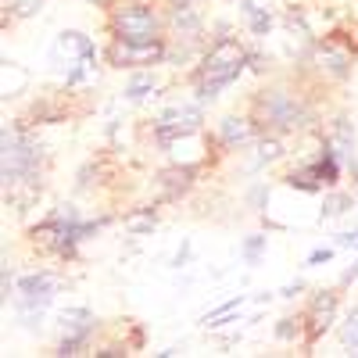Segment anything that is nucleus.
<instances>
[{"label":"nucleus","mask_w":358,"mask_h":358,"mask_svg":"<svg viewBox=\"0 0 358 358\" xmlns=\"http://www.w3.org/2000/svg\"><path fill=\"white\" fill-rule=\"evenodd\" d=\"M0 176H4V201L15 212H25L40 197L43 147L22 122H8L0 133Z\"/></svg>","instance_id":"nucleus-1"},{"label":"nucleus","mask_w":358,"mask_h":358,"mask_svg":"<svg viewBox=\"0 0 358 358\" xmlns=\"http://www.w3.org/2000/svg\"><path fill=\"white\" fill-rule=\"evenodd\" d=\"M251 65V54L244 50V43L236 36H219L212 40V47H204V54L197 57V72H194V94L197 101H215L226 86H233L244 76V69Z\"/></svg>","instance_id":"nucleus-2"},{"label":"nucleus","mask_w":358,"mask_h":358,"mask_svg":"<svg viewBox=\"0 0 358 358\" xmlns=\"http://www.w3.org/2000/svg\"><path fill=\"white\" fill-rule=\"evenodd\" d=\"M251 118L258 122L262 133H301L312 126V104L294 94L287 86H268V90H258L255 101H251Z\"/></svg>","instance_id":"nucleus-3"},{"label":"nucleus","mask_w":358,"mask_h":358,"mask_svg":"<svg viewBox=\"0 0 358 358\" xmlns=\"http://www.w3.org/2000/svg\"><path fill=\"white\" fill-rule=\"evenodd\" d=\"M165 18L143 0H115L108 8V29L115 40H165Z\"/></svg>","instance_id":"nucleus-4"},{"label":"nucleus","mask_w":358,"mask_h":358,"mask_svg":"<svg viewBox=\"0 0 358 358\" xmlns=\"http://www.w3.org/2000/svg\"><path fill=\"white\" fill-rule=\"evenodd\" d=\"M201 122H204L201 101L197 104H172L155 118V140H158V147H176L179 140L197 136Z\"/></svg>","instance_id":"nucleus-5"},{"label":"nucleus","mask_w":358,"mask_h":358,"mask_svg":"<svg viewBox=\"0 0 358 358\" xmlns=\"http://www.w3.org/2000/svg\"><path fill=\"white\" fill-rule=\"evenodd\" d=\"M169 57V43L165 40H115L108 43V65L115 69H155L165 65Z\"/></svg>","instance_id":"nucleus-6"},{"label":"nucleus","mask_w":358,"mask_h":358,"mask_svg":"<svg viewBox=\"0 0 358 358\" xmlns=\"http://www.w3.org/2000/svg\"><path fill=\"white\" fill-rule=\"evenodd\" d=\"M337 290H312V297H308V308H305V344L312 348L330 326L337 322Z\"/></svg>","instance_id":"nucleus-7"},{"label":"nucleus","mask_w":358,"mask_h":358,"mask_svg":"<svg viewBox=\"0 0 358 358\" xmlns=\"http://www.w3.org/2000/svg\"><path fill=\"white\" fill-rule=\"evenodd\" d=\"M57 294V276L40 268V273H25L15 283V308H47Z\"/></svg>","instance_id":"nucleus-8"},{"label":"nucleus","mask_w":358,"mask_h":358,"mask_svg":"<svg viewBox=\"0 0 358 358\" xmlns=\"http://www.w3.org/2000/svg\"><path fill=\"white\" fill-rule=\"evenodd\" d=\"M90 54H97V43L86 33H79V29H65V33H57V40L50 43V62H54L57 72H65L69 65L83 62Z\"/></svg>","instance_id":"nucleus-9"},{"label":"nucleus","mask_w":358,"mask_h":358,"mask_svg":"<svg viewBox=\"0 0 358 358\" xmlns=\"http://www.w3.org/2000/svg\"><path fill=\"white\" fill-rule=\"evenodd\" d=\"M258 136H262V129L251 115H226L219 122V143L229 147V151H241L248 143H258Z\"/></svg>","instance_id":"nucleus-10"},{"label":"nucleus","mask_w":358,"mask_h":358,"mask_svg":"<svg viewBox=\"0 0 358 358\" xmlns=\"http://www.w3.org/2000/svg\"><path fill=\"white\" fill-rule=\"evenodd\" d=\"M169 29H172V40L176 43H190V47H197L201 36H204V22L194 11V4H172Z\"/></svg>","instance_id":"nucleus-11"},{"label":"nucleus","mask_w":358,"mask_h":358,"mask_svg":"<svg viewBox=\"0 0 358 358\" xmlns=\"http://www.w3.org/2000/svg\"><path fill=\"white\" fill-rule=\"evenodd\" d=\"M322 140H326V147H330V151H334L344 165H355V126H351V118L337 115Z\"/></svg>","instance_id":"nucleus-12"},{"label":"nucleus","mask_w":358,"mask_h":358,"mask_svg":"<svg viewBox=\"0 0 358 358\" xmlns=\"http://www.w3.org/2000/svg\"><path fill=\"white\" fill-rule=\"evenodd\" d=\"M57 326H62V337H94L97 315L90 308H62L57 312Z\"/></svg>","instance_id":"nucleus-13"},{"label":"nucleus","mask_w":358,"mask_h":358,"mask_svg":"<svg viewBox=\"0 0 358 358\" xmlns=\"http://www.w3.org/2000/svg\"><path fill=\"white\" fill-rule=\"evenodd\" d=\"M315 62H319V72L330 76V79H348V76H351V57H348L341 47H334V43L319 47Z\"/></svg>","instance_id":"nucleus-14"},{"label":"nucleus","mask_w":358,"mask_h":358,"mask_svg":"<svg viewBox=\"0 0 358 358\" xmlns=\"http://www.w3.org/2000/svg\"><path fill=\"white\" fill-rule=\"evenodd\" d=\"M194 176H197L194 165H176V169L158 176V187L165 190V197H179V194H187L194 187Z\"/></svg>","instance_id":"nucleus-15"},{"label":"nucleus","mask_w":358,"mask_h":358,"mask_svg":"<svg viewBox=\"0 0 358 358\" xmlns=\"http://www.w3.org/2000/svg\"><path fill=\"white\" fill-rule=\"evenodd\" d=\"M283 158V143H280V133H262L258 136V151H255V162L251 169H265Z\"/></svg>","instance_id":"nucleus-16"},{"label":"nucleus","mask_w":358,"mask_h":358,"mask_svg":"<svg viewBox=\"0 0 358 358\" xmlns=\"http://www.w3.org/2000/svg\"><path fill=\"white\" fill-rule=\"evenodd\" d=\"M155 90H158V76L151 69H136L129 76V83H126V97L129 101H143V97H151Z\"/></svg>","instance_id":"nucleus-17"},{"label":"nucleus","mask_w":358,"mask_h":358,"mask_svg":"<svg viewBox=\"0 0 358 358\" xmlns=\"http://www.w3.org/2000/svg\"><path fill=\"white\" fill-rule=\"evenodd\" d=\"M351 204H355V197H351V194H344V190H334V194H326V197H322L319 215H322V219H337V215H344V212H348Z\"/></svg>","instance_id":"nucleus-18"},{"label":"nucleus","mask_w":358,"mask_h":358,"mask_svg":"<svg viewBox=\"0 0 358 358\" xmlns=\"http://www.w3.org/2000/svg\"><path fill=\"white\" fill-rule=\"evenodd\" d=\"M47 8V0H4V15L8 18H33Z\"/></svg>","instance_id":"nucleus-19"},{"label":"nucleus","mask_w":358,"mask_h":358,"mask_svg":"<svg viewBox=\"0 0 358 358\" xmlns=\"http://www.w3.org/2000/svg\"><path fill=\"white\" fill-rule=\"evenodd\" d=\"M265 248H268V236H265V233H251V236H244L241 255H244V262H248V265H258V262H262V255H265Z\"/></svg>","instance_id":"nucleus-20"},{"label":"nucleus","mask_w":358,"mask_h":358,"mask_svg":"<svg viewBox=\"0 0 358 358\" xmlns=\"http://www.w3.org/2000/svg\"><path fill=\"white\" fill-rule=\"evenodd\" d=\"M341 344L351 351V355H358V305L344 315V322H341Z\"/></svg>","instance_id":"nucleus-21"},{"label":"nucleus","mask_w":358,"mask_h":358,"mask_svg":"<svg viewBox=\"0 0 358 358\" xmlns=\"http://www.w3.org/2000/svg\"><path fill=\"white\" fill-rule=\"evenodd\" d=\"M276 341L290 344V341H305V319L297 315V319H280L276 322Z\"/></svg>","instance_id":"nucleus-22"},{"label":"nucleus","mask_w":358,"mask_h":358,"mask_svg":"<svg viewBox=\"0 0 358 358\" xmlns=\"http://www.w3.org/2000/svg\"><path fill=\"white\" fill-rule=\"evenodd\" d=\"M241 8H244V15L251 18V33H255V36H265L268 29H273V18H268V15H265V11H262L258 4H251V0H244Z\"/></svg>","instance_id":"nucleus-23"},{"label":"nucleus","mask_w":358,"mask_h":358,"mask_svg":"<svg viewBox=\"0 0 358 358\" xmlns=\"http://www.w3.org/2000/svg\"><path fill=\"white\" fill-rule=\"evenodd\" d=\"M241 305H244V297H241V294H236V297H229V301H226V305H219V308H212V312H208V315H204L201 322H204V326H222V322H233V319H229V312H233V308H241Z\"/></svg>","instance_id":"nucleus-24"},{"label":"nucleus","mask_w":358,"mask_h":358,"mask_svg":"<svg viewBox=\"0 0 358 358\" xmlns=\"http://www.w3.org/2000/svg\"><path fill=\"white\" fill-rule=\"evenodd\" d=\"M25 83H29V76H25L15 62H4V97H15Z\"/></svg>","instance_id":"nucleus-25"},{"label":"nucleus","mask_w":358,"mask_h":358,"mask_svg":"<svg viewBox=\"0 0 358 358\" xmlns=\"http://www.w3.org/2000/svg\"><path fill=\"white\" fill-rule=\"evenodd\" d=\"M155 226H158V219L151 215V208H147V212H140V215H129V219H126V229H129L133 236L155 233Z\"/></svg>","instance_id":"nucleus-26"},{"label":"nucleus","mask_w":358,"mask_h":358,"mask_svg":"<svg viewBox=\"0 0 358 358\" xmlns=\"http://www.w3.org/2000/svg\"><path fill=\"white\" fill-rule=\"evenodd\" d=\"M90 344V337H62V344H57V355H83Z\"/></svg>","instance_id":"nucleus-27"},{"label":"nucleus","mask_w":358,"mask_h":358,"mask_svg":"<svg viewBox=\"0 0 358 358\" xmlns=\"http://www.w3.org/2000/svg\"><path fill=\"white\" fill-rule=\"evenodd\" d=\"M337 248H351V251H358V229H351V233H337Z\"/></svg>","instance_id":"nucleus-28"},{"label":"nucleus","mask_w":358,"mask_h":358,"mask_svg":"<svg viewBox=\"0 0 358 358\" xmlns=\"http://www.w3.org/2000/svg\"><path fill=\"white\" fill-rule=\"evenodd\" d=\"M330 258H334V248H319V251L308 255V265H322V262H330Z\"/></svg>","instance_id":"nucleus-29"},{"label":"nucleus","mask_w":358,"mask_h":358,"mask_svg":"<svg viewBox=\"0 0 358 358\" xmlns=\"http://www.w3.org/2000/svg\"><path fill=\"white\" fill-rule=\"evenodd\" d=\"M97 355H101V358H118V355H126V344H122V348H118V344H104Z\"/></svg>","instance_id":"nucleus-30"},{"label":"nucleus","mask_w":358,"mask_h":358,"mask_svg":"<svg viewBox=\"0 0 358 358\" xmlns=\"http://www.w3.org/2000/svg\"><path fill=\"white\" fill-rule=\"evenodd\" d=\"M301 290H305V283H301V280H294V283H287V287L280 290V297H294V294H301Z\"/></svg>","instance_id":"nucleus-31"},{"label":"nucleus","mask_w":358,"mask_h":358,"mask_svg":"<svg viewBox=\"0 0 358 358\" xmlns=\"http://www.w3.org/2000/svg\"><path fill=\"white\" fill-rule=\"evenodd\" d=\"M341 283H358V262H355L351 268H344V273H341Z\"/></svg>","instance_id":"nucleus-32"},{"label":"nucleus","mask_w":358,"mask_h":358,"mask_svg":"<svg viewBox=\"0 0 358 358\" xmlns=\"http://www.w3.org/2000/svg\"><path fill=\"white\" fill-rule=\"evenodd\" d=\"M187 258H190V244H183V251H179V255H176V262H172V265L179 268V265H183Z\"/></svg>","instance_id":"nucleus-33"},{"label":"nucleus","mask_w":358,"mask_h":358,"mask_svg":"<svg viewBox=\"0 0 358 358\" xmlns=\"http://www.w3.org/2000/svg\"><path fill=\"white\" fill-rule=\"evenodd\" d=\"M86 4H94V8H111L115 0H86Z\"/></svg>","instance_id":"nucleus-34"}]
</instances>
